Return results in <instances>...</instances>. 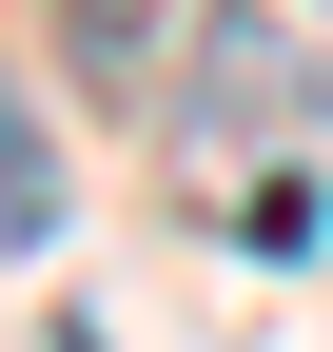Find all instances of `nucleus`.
Segmentation results:
<instances>
[{
	"label": "nucleus",
	"mask_w": 333,
	"mask_h": 352,
	"mask_svg": "<svg viewBox=\"0 0 333 352\" xmlns=\"http://www.w3.org/2000/svg\"><path fill=\"white\" fill-rule=\"evenodd\" d=\"M157 176L235 254H333V59L275 0H196L177 78H157Z\"/></svg>",
	"instance_id": "nucleus-1"
},
{
	"label": "nucleus",
	"mask_w": 333,
	"mask_h": 352,
	"mask_svg": "<svg viewBox=\"0 0 333 352\" xmlns=\"http://www.w3.org/2000/svg\"><path fill=\"white\" fill-rule=\"evenodd\" d=\"M39 20H59V59L98 78V98H138V118H157V78H177L157 39H196V0H39Z\"/></svg>",
	"instance_id": "nucleus-2"
},
{
	"label": "nucleus",
	"mask_w": 333,
	"mask_h": 352,
	"mask_svg": "<svg viewBox=\"0 0 333 352\" xmlns=\"http://www.w3.org/2000/svg\"><path fill=\"white\" fill-rule=\"evenodd\" d=\"M39 352H118V333H98V314H59V333H39Z\"/></svg>",
	"instance_id": "nucleus-4"
},
{
	"label": "nucleus",
	"mask_w": 333,
	"mask_h": 352,
	"mask_svg": "<svg viewBox=\"0 0 333 352\" xmlns=\"http://www.w3.org/2000/svg\"><path fill=\"white\" fill-rule=\"evenodd\" d=\"M59 138H39V98H20V78H0V254H39V235H59Z\"/></svg>",
	"instance_id": "nucleus-3"
}]
</instances>
